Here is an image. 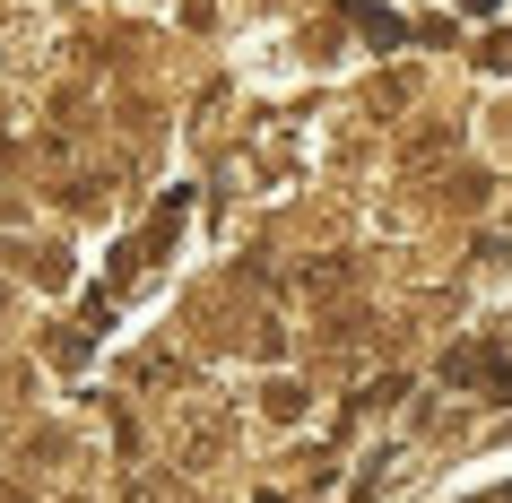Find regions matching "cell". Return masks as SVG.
Listing matches in <instances>:
<instances>
[{
	"label": "cell",
	"instance_id": "cell-1",
	"mask_svg": "<svg viewBox=\"0 0 512 503\" xmlns=\"http://www.w3.org/2000/svg\"><path fill=\"white\" fill-rule=\"evenodd\" d=\"M443 382H452V391H460V382H478L486 399H512V365L495 356V347H452V356H443Z\"/></svg>",
	"mask_w": 512,
	"mask_h": 503
},
{
	"label": "cell",
	"instance_id": "cell-3",
	"mask_svg": "<svg viewBox=\"0 0 512 503\" xmlns=\"http://www.w3.org/2000/svg\"><path fill=\"white\" fill-rule=\"evenodd\" d=\"M261 503H278V495H261Z\"/></svg>",
	"mask_w": 512,
	"mask_h": 503
},
{
	"label": "cell",
	"instance_id": "cell-2",
	"mask_svg": "<svg viewBox=\"0 0 512 503\" xmlns=\"http://www.w3.org/2000/svg\"><path fill=\"white\" fill-rule=\"evenodd\" d=\"M356 27H365V35H374V44H400V18H391V9H356Z\"/></svg>",
	"mask_w": 512,
	"mask_h": 503
}]
</instances>
